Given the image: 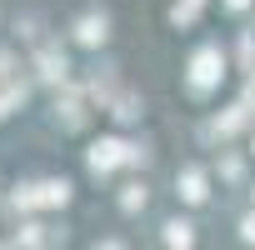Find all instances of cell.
<instances>
[{
	"instance_id": "7a4b0ae2",
	"label": "cell",
	"mask_w": 255,
	"mask_h": 250,
	"mask_svg": "<svg viewBox=\"0 0 255 250\" xmlns=\"http://www.w3.org/2000/svg\"><path fill=\"white\" fill-rule=\"evenodd\" d=\"M220 75H225V55L215 45H205V50L190 55V95H205L210 85H220Z\"/></svg>"
},
{
	"instance_id": "7c38bea8",
	"label": "cell",
	"mask_w": 255,
	"mask_h": 250,
	"mask_svg": "<svg viewBox=\"0 0 255 250\" xmlns=\"http://www.w3.org/2000/svg\"><path fill=\"white\" fill-rule=\"evenodd\" d=\"M250 200H255V190H250Z\"/></svg>"
},
{
	"instance_id": "6da1fadb",
	"label": "cell",
	"mask_w": 255,
	"mask_h": 250,
	"mask_svg": "<svg viewBox=\"0 0 255 250\" xmlns=\"http://www.w3.org/2000/svg\"><path fill=\"white\" fill-rule=\"evenodd\" d=\"M140 160H145V150L125 145V140H115V135L90 145V170H95V175H110L115 165H140Z\"/></svg>"
},
{
	"instance_id": "8992f818",
	"label": "cell",
	"mask_w": 255,
	"mask_h": 250,
	"mask_svg": "<svg viewBox=\"0 0 255 250\" xmlns=\"http://www.w3.org/2000/svg\"><path fill=\"white\" fill-rule=\"evenodd\" d=\"M35 65H40V75H45V80H65V70H70V65H65V55H60V50H45V55H40V60H35Z\"/></svg>"
},
{
	"instance_id": "30bf717a",
	"label": "cell",
	"mask_w": 255,
	"mask_h": 250,
	"mask_svg": "<svg viewBox=\"0 0 255 250\" xmlns=\"http://www.w3.org/2000/svg\"><path fill=\"white\" fill-rule=\"evenodd\" d=\"M240 235H245V240L255 245V215H245V220H240Z\"/></svg>"
},
{
	"instance_id": "52a82bcc",
	"label": "cell",
	"mask_w": 255,
	"mask_h": 250,
	"mask_svg": "<svg viewBox=\"0 0 255 250\" xmlns=\"http://www.w3.org/2000/svg\"><path fill=\"white\" fill-rule=\"evenodd\" d=\"M145 200H150V190H145V185H125L120 210H125V215H135V210H145Z\"/></svg>"
},
{
	"instance_id": "3957f363",
	"label": "cell",
	"mask_w": 255,
	"mask_h": 250,
	"mask_svg": "<svg viewBox=\"0 0 255 250\" xmlns=\"http://www.w3.org/2000/svg\"><path fill=\"white\" fill-rule=\"evenodd\" d=\"M65 200H70V180H45V185H20L15 210H50V205H65Z\"/></svg>"
},
{
	"instance_id": "9c48e42d",
	"label": "cell",
	"mask_w": 255,
	"mask_h": 250,
	"mask_svg": "<svg viewBox=\"0 0 255 250\" xmlns=\"http://www.w3.org/2000/svg\"><path fill=\"white\" fill-rule=\"evenodd\" d=\"M200 5H205V0H175V10H170V20H175V25H190V20L200 15Z\"/></svg>"
},
{
	"instance_id": "ba28073f",
	"label": "cell",
	"mask_w": 255,
	"mask_h": 250,
	"mask_svg": "<svg viewBox=\"0 0 255 250\" xmlns=\"http://www.w3.org/2000/svg\"><path fill=\"white\" fill-rule=\"evenodd\" d=\"M190 220H165V245H190Z\"/></svg>"
},
{
	"instance_id": "277c9868",
	"label": "cell",
	"mask_w": 255,
	"mask_h": 250,
	"mask_svg": "<svg viewBox=\"0 0 255 250\" xmlns=\"http://www.w3.org/2000/svg\"><path fill=\"white\" fill-rule=\"evenodd\" d=\"M70 30H75V45L95 50V45H105V40H110V15H105V10H85Z\"/></svg>"
},
{
	"instance_id": "8fae6325",
	"label": "cell",
	"mask_w": 255,
	"mask_h": 250,
	"mask_svg": "<svg viewBox=\"0 0 255 250\" xmlns=\"http://www.w3.org/2000/svg\"><path fill=\"white\" fill-rule=\"evenodd\" d=\"M245 5H250V0H225V10H235V15H240Z\"/></svg>"
},
{
	"instance_id": "5b68a950",
	"label": "cell",
	"mask_w": 255,
	"mask_h": 250,
	"mask_svg": "<svg viewBox=\"0 0 255 250\" xmlns=\"http://www.w3.org/2000/svg\"><path fill=\"white\" fill-rule=\"evenodd\" d=\"M175 185H180V200H185V205H205V200H210V180H205L200 165H185V170L175 175Z\"/></svg>"
}]
</instances>
